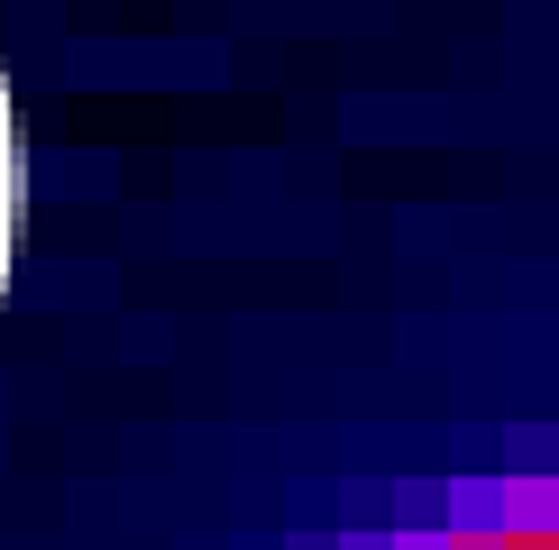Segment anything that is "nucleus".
<instances>
[{"instance_id":"nucleus-1","label":"nucleus","mask_w":559,"mask_h":550,"mask_svg":"<svg viewBox=\"0 0 559 550\" xmlns=\"http://www.w3.org/2000/svg\"><path fill=\"white\" fill-rule=\"evenodd\" d=\"M19 248V129H10V92H0V275Z\"/></svg>"}]
</instances>
